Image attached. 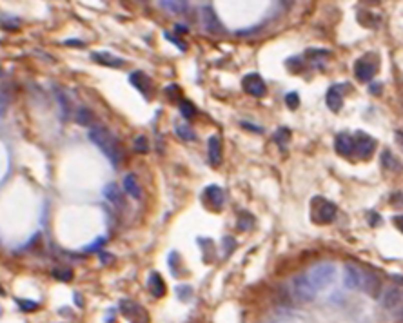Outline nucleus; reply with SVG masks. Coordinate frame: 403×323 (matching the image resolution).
<instances>
[{"instance_id":"1","label":"nucleus","mask_w":403,"mask_h":323,"mask_svg":"<svg viewBox=\"0 0 403 323\" xmlns=\"http://www.w3.org/2000/svg\"><path fill=\"white\" fill-rule=\"evenodd\" d=\"M89 140L111 160V164L115 165V167H118L122 164V158H124L122 147H120L118 140L115 138V134L111 133L107 127H104V125H93L89 129Z\"/></svg>"},{"instance_id":"2","label":"nucleus","mask_w":403,"mask_h":323,"mask_svg":"<svg viewBox=\"0 0 403 323\" xmlns=\"http://www.w3.org/2000/svg\"><path fill=\"white\" fill-rule=\"evenodd\" d=\"M305 276H307V280L314 287V291L320 293V291L327 289L329 285L334 282L336 267H334L333 264H318V265H314V267L309 269L307 273H305Z\"/></svg>"},{"instance_id":"3","label":"nucleus","mask_w":403,"mask_h":323,"mask_svg":"<svg viewBox=\"0 0 403 323\" xmlns=\"http://www.w3.org/2000/svg\"><path fill=\"white\" fill-rule=\"evenodd\" d=\"M336 205L333 202H329L325 198H316L311 202V220L316 222V224H329V222H333L336 218Z\"/></svg>"},{"instance_id":"4","label":"nucleus","mask_w":403,"mask_h":323,"mask_svg":"<svg viewBox=\"0 0 403 323\" xmlns=\"http://www.w3.org/2000/svg\"><path fill=\"white\" fill-rule=\"evenodd\" d=\"M354 140V153L360 160H369L373 156L374 149H376V140L373 136H369L364 131H358V133L353 136Z\"/></svg>"},{"instance_id":"5","label":"nucleus","mask_w":403,"mask_h":323,"mask_svg":"<svg viewBox=\"0 0 403 323\" xmlns=\"http://www.w3.org/2000/svg\"><path fill=\"white\" fill-rule=\"evenodd\" d=\"M200 18H202V25H204L205 33H209V35H222L224 33V25H222V22L218 20V16H216L211 5H204L200 9Z\"/></svg>"},{"instance_id":"6","label":"nucleus","mask_w":403,"mask_h":323,"mask_svg":"<svg viewBox=\"0 0 403 323\" xmlns=\"http://www.w3.org/2000/svg\"><path fill=\"white\" fill-rule=\"evenodd\" d=\"M293 293L294 296L298 300H302V302H311V300L318 294L314 291V287L311 285V282L307 280L305 274H300V276H296V278L293 280Z\"/></svg>"},{"instance_id":"7","label":"nucleus","mask_w":403,"mask_h":323,"mask_svg":"<svg viewBox=\"0 0 403 323\" xmlns=\"http://www.w3.org/2000/svg\"><path fill=\"white\" fill-rule=\"evenodd\" d=\"M120 311H122V314H124L125 318L131 320L133 323H147L149 322L147 313H145L138 304L131 302V300H124V302L120 304Z\"/></svg>"},{"instance_id":"8","label":"nucleus","mask_w":403,"mask_h":323,"mask_svg":"<svg viewBox=\"0 0 403 323\" xmlns=\"http://www.w3.org/2000/svg\"><path fill=\"white\" fill-rule=\"evenodd\" d=\"M242 87L247 95L251 96H264L267 87H265V82L262 80V76L258 73H249L245 75L244 80H242Z\"/></svg>"},{"instance_id":"9","label":"nucleus","mask_w":403,"mask_h":323,"mask_svg":"<svg viewBox=\"0 0 403 323\" xmlns=\"http://www.w3.org/2000/svg\"><path fill=\"white\" fill-rule=\"evenodd\" d=\"M380 300H382V305L387 311H394L403 305V291L398 287H389L385 291H382L380 294Z\"/></svg>"},{"instance_id":"10","label":"nucleus","mask_w":403,"mask_h":323,"mask_svg":"<svg viewBox=\"0 0 403 323\" xmlns=\"http://www.w3.org/2000/svg\"><path fill=\"white\" fill-rule=\"evenodd\" d=\"M344 284L349 289H362L364 284V271L360 267H356L354 264L345 265V274H344Z\"/></svg>"},{"instance_id":"11","label":"nucleus","mask_w":403,"mask_h":323,"mask_svg":"<svg viewBox=\"0 0 403 323\" xmlns=\"http://www.w3.org/2000/svg\"><path fill=\"white\" fill-rule=\"evenodd\" d=\"M129 82H131V85H134V87L145 96V98H149L151 89H153V82H151V78L145 75V73H142V71H134V73H131L129 75Z\"/></svg>"},{"instance_id":"12","label":"nucleus","mask_w":403,"mask_h":323,"mask_svg":"<svg viewBox=\"0 0 403 323\" xmlns=\"http://www.w3.org/2000/svg\"><path fill=\"white\" fill-rule=\"evenodd\" d=\"M362 289H364L369 296L380 298V294H382V280L374 273L364 271V284H362Z\"/></svg>"},{"instance_id":"13","label":"nucleus","mask_w":403,"mask_h":323,"mask_svg":"<svg viewBox=\"0 0 403 323\" xmlns=\"http://www.w3.org/2000/svg\"><path fill=\"white\" fill-rule=\"evenodd\" d=\"M325 102H327L329 109L333 113H338L344 105V93H342V85H331L325 95Z\"/></svg>"},{"instance_id":"14","label":"nucleus","mask_w":403,"mask_h":323,"mask_svg":"<svg viewBox=\"0 0 403 323\" xmlns=\"http://www.w3.org/2000/svg\"><path fill=\"white\" fill-rule=\"evenodd\" d=\"M207 154H209V162L211 165H214V167H218L220 164H222V140H220V136H216V134H213L209 140H207Z\"/></svg>"},{"instance_id":"15","label":"nucleus","mask_w":403,"mask_h":323,"mask_svg":"<svg viewBox=\"0 0 403 323\" xmlns=\"http://www.w3.org/2000/svg\"><path fill=\"white\" fill-rule=\"evenodd\" d=\"M354 75L358 76V80L362 82H371L373 76L376 75V64L373 62H367V60H358L356 64H354Z\"/></svg>"},{"instance_id":"16","label":"nucleus","mask_w":403,"mask_h":323,"mask_svg":"<svg viewBox=\"0 0 403 323\" xmlns=\"http://www.w3.org/2000/svg\"><path fill=\"white\" fill-rule=\"evenodd\" d=\"M91 58L95 60L96 64H102V65H107V67H122L125 64L124 58H120V56L113 55V53H107V51H95Z\"/></svg>"},{"instance_id":"17","label":"nucleus","mask_w":403,"mask_h":323,"mask_svg":"<svg viewBox=\"0 0 403 323\" xmlns=\"http://www.w3.org/2000/svg\"><path fill=\"white\" fill-rule=\"evenodd\" d=\"M104 196L107 202L115 205L116 209H124L125 207V200H124V193L120 191V187L116 184H107L104 187Z\"/></svg>"},{"instance_id":"18","label":"nucleus","mask_w":403,"mask_h":323,"mask_svg":"<svg viewBox=\"0 0 403 323\" xmlns=\"http://www.w3.org/2000/svg\"><path fill=\"white\" fill-rule=\"evenodd\" d=\"M334 147H336V153L342 154V156H353L354 154V140L353 136L342 133L336 136L334 140Z\"/></svg>"},{"instance_id":"19","label":"nucleus","mask_w":403,"mask_h":323,"mask_svg":"<svg viewBox=\"0 0 403 323\" xmlns=\"http://www.w3.org/2000/svg\"><path fill=\"white\" fill-rule=\"evenodd\" d=\"M205 196H207L209 204L213 205L214 209H222V207H224L225 194L224 191H222V187H218V185H209V187L205 189Z\"/></svg>"},{"instance_id":"20","label":"nucleus","mask_w":403,"mask_h":323,"mask_svg":"<svg viewBox=\"0 0 403 323\" xmlns=\"http://www.w3.org/2000/svg\"><path fill=\"white\" fill-rule=\"evenodd\" d=\"M160 5L173 15H182L189 7V0H160Z\"/></svg>"},{"instance_id":"21","label":"nucleus","mask_w":403,"mask_h":323,"mask_svg":"<svg viewBox=\"0 0 403 323\" xmlns=\"http://www.w3.org/2000/svg\"><path fill=\"white\" fill-rule=\"evenodd\" d=\"M147 287H149L151 294H153L154 298H162L165 294V284L162 276L158 273H151L149 274V280H147Z\"/></svg>"},{"instance_id":"22","label":"nucleus","mask_w":403,"mask_h":323,"mask_svg":"<svg viewBox=\"0 0 403 323\" xmlns=\"http://www.w3.org/2000/svg\"><path fill=\"white\" fill-rule=\"evenodd\" d=\"M56 100H58L60 111H62V118H64V122H67L71 113H73V102L62 89H56Z\"/></svg>"},{"instance_id":"23","label":"nucleus","mask_w":403,"mask_h":323,"mask_svg":"<svg viewBox=\"0 0 403 323\" xmlns=\"http://www.w3.org/2000/svg\"><path fill=\"white\" fill-rule=\"evenodd\" d=\"M382 165H384L387 171H391V173H400V171L403 169L402 164H400V160L389 149H385L384 153H382Z\"/></svg>"},{"instance_id":"24","label":"nucleus","mask_w":403,"mask_h":323,"mask_svg":"<svg viewBox=\"0 0 403 323\" xmlns=\"http://www.w3.org/2000/svg\"><path fill=\"white\" fill-rule=\"evenodd\" d=\"M124 191L129 194L131 198L138 200L140 196H142V189H140L138 180H136V176H134V174H127V176L124 178Z\"/></svg>"},{"instance_id":"25","label":"nucleus","mask_w":403,"mask_h":323,"mask_svg":"<svg viewBox=\"0 0 403 323\" xmlns=\"http://www.w3.org/2000/svg\"><path fill=\"white\" fill-rule=\"evenodd\" d=\"M75 120L80 125H85V127H87V125L95 124L96 118L91 109H87V107H78V111H76V114H75Z\"/></svg>"},{"instance_id":"26","label":"nucleus","mask_w":403,"mask_h":323,"mask_svg":"<svg viewBox=\"0 0 403 323\" xmlns=\"http://www.w3.org/2000/svg\"><path fill=\"white\" fill-rule=\"evenodd\" d=\"M174 131H176V134H178V138L185 140V142H193V140L196 138L194 131L191 129L187 124H176L174 125Z\"/></svg>"},{"instance_id":"27","label":"nucleus","mask_w":403,"mask_h":323,"mask_svg":"<svg viewBox=\"0 0 403 323\" xmlns=\"http://www.w3.org/2000/svg\"><path fill=\"white\" fill-rule=\"evenodd\" d=\"M180 113H182V116H184V118L191 120V118H194V116H196V107L191 104L189 100H182V102H180Z\"/></svg>"},{"instance_id":"28","label":"nucleus","mask_w":403,"mask_h":323,"mask_svg":"<svg viewBox=\"0 0 403 323\" xmlns=\"http://www.w3.org/2000/svg\"><path fill=\"white\" fill-rule=\"evenodd\" d=\"M274 140H276V144L284 149L285 145H287V142L291 140V131L285 129V127H282V129L276 131V134H274Z\"/></svg>"},{"instance_id":"29","label":"nucleus","mask_w":403,"mask_h":323,"mask_svg":"<svg viewBox=\"0 0 403 323\" xmlns=\"http://www.w3.org/2000/svg\"><path fill=\"white\" fill-rule=\"evenodd\" d=\"M254 225V218L251 216V214L247 213H242L238 218V229H242V231H249V229H253Z\"/></svg>"},{"instance_id":"30","label":"nucleus","mask_w":403,"mask_h":323,"mask_svg":"<svg viewBox=\"0 0 403 323\" xmlns=\"http://www.w3.org/2000/svg\"><path fill=\"white\" fill-rule=\"evenodd\" d=\"M53 278L60 280V282H71L73 280V271L71 269H55L53 271Z\"/></svg>"},{"instance_id":"31","label":"nucleus","mask_w":403,"mask_h":323,"mask_svg":"<svg viewBox=\"0 0 403 323\" xmlns=\"http://www.w3.org/2000/svg\"><path fill=\"white\" fill-rule=\"evenodd\" d=\"M134 151H136V153H142V154L149 151V142H147L145 136H138V138L134 140Z\"/></svg>"},{"instance_id":"32","label":"nucleus","mask_w":403,"mask_h":323,"mask_svg":"<svg viewBox=\"0 0 403 323\" xmlns=\"http://www.w3.org/2000/svg\"><path fill=\"white\" fill-rule=\"evenodd\" d=\"M391 205L396 207V209H403V193L402 191H396V193L391 194V198H389Z\"/></svg>"},{"instance_id":"33","label":"nucleus","mask_w":403,"mask_h":323,"mask_svg":"<svg viewBox=\"0 0 403 323\" xmlns=\"http://www.w3.org/2000/svg\"><path fill=\"white\" fill-rule=\"evenodd\" d=\"M16 304L20 305V309L24 311V313H33L38 309V304L36 302H27V300H16Z\"/></svg>"},{"instance_id":"34","label":"nucleus","mask_w":403,"mask_h":323,"mask_svg":"<svg viewBox=\"0 0 403 323\" xmlns=\"http://www.w3.org/2000/svg\"><path fill=\"white\" fill-rule=\"evenodd\" d=\"M7 105H9V95L5 93V89H0V116L5 113Z\"/></svg>"},{"instance_id":"35","label":"nucleus","mask_w":403,"mask_h":323,"mask_svg":"<svg viewBox=\"0 0 403 323\" xmlns=\"http://www.w3.org/2000/svg\"><path fill=\"white\" fill-rule=\"evenodd\" d=\"M285 102H287V105L291 107V109H296L300 105V96L298 93H289L287 96H285Z\"/></svg>"},{"instance_id":"36","label":"nucleus","mask_w":403,"mask_h":323,"mask_svg":"<svg viewBox=\"0 0 403 323\" xmlns=\"http://www.w3.org/2000/svg\"><path fill=\"white\" fill-rule=\"evenodd\" d=\"M164 36H165V38H167V40H169V42H173V44L178 45V49H182V51L187 49V44H185L184 40L176 38V36H173V35H171V33H167V31H165V33H164Z\"/></svg>"},{"instance_id":"37","label":"nucleus","mask_w":403,"mask_h":323,"mask_svg":"<svg viewBox=\"0 0 403 323\" xmlns=\"http://www.w3.org/2000/svg\"><path fill=\"white\" fill-rule=\"evenodd\" d=\"M100 260H102V264H111V262H113V256H111V254H107L105 253V251H102V253H100Z\"/></svg>"},{"instance_id":"38","label":"nucleus","mask_w":403,"mask_h":323,"mask_svg":"<svg viewBox=\"0 0 403 323\" xmlns=\"http://www.w3.org/2000/svg\"><path fill=\"white\" fill-rule=\"evenodd\" d=\"M104 242H105L104 238H98V240H96V242H95V244H93V245H89V247H85V253H91V251H93V249H98L100 245H104Z\"/></svg>"},{"instance_id":"39","label":"nucleus","mask_w":403,"mask_h":323,"mask_svg":"<svg viewBox=\"0 0 403 323\" xmlns=\"http://www.w3.org/2000/svg\"><path fill=\"white\" fill-rule=\"evenodd\" d=\"M394 138H396V144L400 145V149L403 151V131H396V133H394Z\"/></svg>"},{"instance_id":"40","label":"nucleus","mask_w":403,"mask_h":323,"mask_svg":"<svg viewBox=\"0 0 403 323\" xmlns=\"http://www.w3.org/2000/svg\"><path fill=\"white\" fill-rule=\"evenodd\" d=\"M394 225H396V227H398L400 231L403 233V214H402V216H394Z\"/></svg>"},{"instance_id":"41","label":"nucleus","mask_w":403,"mask_h":323,"mask_svg":"<svg viewBox=\"0 0 403 323\" xmlns=\"http://www.w3.org/2000/svg\"><path fill=\"white\" fill-rule=\"evenodd\" d=\"M65 45H78V47H84V42L82 40H65Z\"/></svg>"},{"instance_id":"42","label":"nucleus","mask_w":403,"mask_h":323,"mask_svg":"<svg viewBox=\"0 0 403 323\" xmlns=\"http://www.w3.org/2000/svg\"><path fill=\"white\" fill-rule=\"evenodd\" d=\"M174 29L178 31V35H184V33H187V27H185V25H180V24L174 25Z\"/></svg>"},{"instance_id":"43","label":"nucleus","mask_w":403,"mask_h":323,"mask_svg":"<svg viewBox=\"0 0 403 323\" xmlns=\"http://www.w3.org/2000/svg\"><path fill=\"white\" fill-rule=\"evenodd\" d=\"M380 87H382V85H380V84H373V85H371V89H369V91H371V93H374V95H378V93H380Z\"/></svg>"},{"instance_id":"44","label":"nucleus","mask_w":403,"mask_h":323,"mask_svg":"<svg viewBox=\"0 0 403 323\" xmlns=\"http://www.w3.org/2000/svg\"><path fill=\"white\" fill-rule=\"evenodd\" d=\"M280 2H282V4H285V7H293V4H294V0H280Z\"/></svg>"},{"instance_id":"45","label":"nucleus","mask_w":403,"mask_h":323,"mask_svg":"<svg viewBox=\"0 0 403 323\" xmlns=\"http://www.w3.org/2000/svg\"><path fill=\"white\" fill-rule=\"evenodd\" d=\"M0 294H4V289H2V287H0Z\"/></svg>"},{"instance_id":"46","label":"nucleus","mask_w":403,"mask_h":323,"mask_svg":"<svg viewBox=\"0 0 403 323\" xmlns=\"http://www.w3.org/2000/svg\"><path fill=\"white\" fill-rule=\"evenodd\" d=\"M2 73H4V71H2V67H0V76H2Z\"/></svg>"},{"instance_id":"47","label":"nucleus","mask_w":403,"mask_h":323,"mask_svg":"<svg viewBox=\"0 0 403 323\" xmlns=\"http://www.w3.org/2000/svg\"><path fill=\"white\" fill-rule=\"evenodd\" d=\"M369 2H378V0H369Z\"/></svg>"},{"instance_id":"48","label":"nucleus","mask_w":403,"mask_h":323,"mask_svg":"<svg viewBox=\"0 0 403 323\" xmlns=\"http://www.w3.org/2000/svg\"><path fill=\"white\" fill-rule=\"evenodd\" d=\"M402 320H403V311H402Z\"/></svg>"}]
</instances>
